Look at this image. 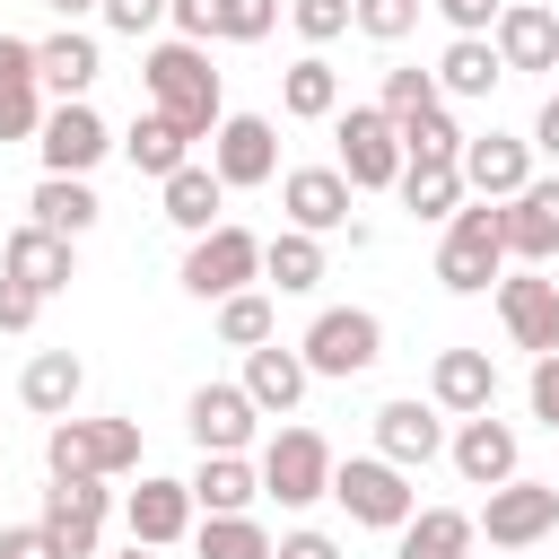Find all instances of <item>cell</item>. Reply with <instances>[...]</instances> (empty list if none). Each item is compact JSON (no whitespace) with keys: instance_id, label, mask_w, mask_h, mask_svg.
<instances>
[{"instance_id":"6da1fadb","label":"cell","mask_w":559,"mask_h":559,"mask_svg":"<svg viewBox=\"0 0 559 559\" xmlns=\"http://www.w3.org/2000/svg\"><path fill=\"white\" fill-rule=\"evenodd\" d=\"M140 79H148V105L183 131V140H210L218 131V114H227V96H218V70H210V52L201 44H157L148 61H140Z\"/></svg>"},{"instance_id":"7a4b0ae2","label":"cell","mask_w":559,"mask_h":559,"mask_svg":"<svg viewBox=\"0 0 559 559\" xmlns=\"http://www.w3.org/2000/svg\"><path fill=\"white\" fill-rule=\"evenodd\" d=\"M498 271H507V218H498V201H463V210L445 218V245H437V280H445L454 297H480Z\"/></svg>"},{"instance_id":"3957f363","label":"cell","mask_w":559,"mask_h":559,"mask_svg":"<svg viewBox=\"0 0 559 559\" xmlns=\"http://www.w3.org/2000/svg\"><path fill=\"white\" fill-rule=\"evenodd\" d=\"M323 498H341V507H349V524H376V533H402V524H411V507H419L411 472H402V463H384V454H349V463H332V489H323Z\"/></svg>"},{"instance_id":"277c9868","label":"cell","mask_w":559,"mask_h":559,"mask_svg":"<svg viewBox=\"0 0 559 559\" xmlns=\"http://www.w3.org/2000/svg\"><path fill=\"white\" fill-rule=\"evenodd\" d=\"M297 358H306V376H367V367L384 358V323H376L367 306H323V314L306 323Z\"/></svg>"},{"instance_id":"5b68a950","label":"cell","mask_w":559,"mask_h":559,"mask_svg":"<svg viewBox=\"0 0 559 559\" xmlns=\"http://www.w3.org/2000/svg\"><path fill=\"white\" fill-rule=\"evenodd\" d=\"M44 463H52V472L114 480V472H131V463H140V428H131V419H52Z\"/></svg>"},{"instance_id":"8992f818","label":"cell","mask_w":559,"mask_h":559,"mask_svg":"<svg viewBox=\"0 0 559 559\" xmlns=\"http://www.w3.org/2000/svg\"><path fill=\"white\" fill-rule=\"evenodd\" d=\"M262 280V236H245V227H201L192 236V253H183V288L192 297H236V288H253Z\"/></svg>"},{"instance_id":"52a82bcc","label":"cell","mask_w":559,"mask_h":559,"mask_svg":"<svg viewBox=\"0 0 559 559\" xmlns=\"http://www.w3.org/2000/svg\"><path fill=\"white\" fill-rule=\"evenodd\" d=\"M262 498H280V507H314L323 489H332V445L314 437V428H280L271 445H262Z\"/></svg>"},{"instance_id":"ba28073f","label":"cell","mask_w":559,"mask_h":559,"mask_svg":"<svg viewBox=\"0 0 559 559\" xmlns=\"http://www.w3.org/2000/svg\"><path fill=\"white\" fill-rule=\"evenodd\" d=\"M105 480H87V472H52V489H44V533H52V550L61 559H96V542H105Z\"/></svg>"},{"instance_id":"9c48e42d","label":"cell","mask_w":559,"mask_h":559,"mask_svg":"<svg viewBox=\"0 0 559 559\" xmlns=\"http://www.w3.org/2000/svg\"><path fill=\"white\" fill-rule=\"evenodd\" d=\"M332 140H341V175H349V192H384V183L402 175V131H393L384 105H349Z\"/></svg>"},{"instance_id":"30bf717a","label":"cell","mask_w":559,"mask_h":559,"mask_svg":"<svg viewBox=\"0 0 559 559\" xmlns=\"http://www.w3.org/2000/svg\"><path fill=\"white\" fill-rule=\"evenodd\" d=\"M210 175H218L227 192L271 183V175H280V131H271L262 114H218V131H210Z\"/></svg>"},{"instance_id":"8fae6325","label":"cell","mask_w":559,"mask_h":559,"mask_svg":"<svg viewBox=\"0 0 559 559\" xmlns=\"http://www.w3.org/2000/svg\"><path fill=\"white\" fill-rule=\"evenodd\" d=\"M472 533H489L498 550H533L542 533H559V489H542V480H498L489 507L472 515Z\"/></svg>"},{"instance_id":"7c38bea8","label":"cell","mask_w":559,"mask_h":559,"mask_svg":"<svg viewBox=\"0 0 559 559\" xmlns=\"http://www.w3.org/2000/svg\"><path fill=\"white\" fill-rule=\"evenodd\" d=\"M35 148H44V175H87V166L114 148V131L96 122V105H87V96H61V105L44 114Z\"/></svg>"},{"instance_id":"4fadbf2b","label":"cell","mask_w":559,"mask_h":559,"mask_svg":"<svg viewBox=\"0 0 559 559\" xmlns=\"http://www.w3.org/2000/svg\"><path fill=\"white\" fill-rule=\"evenodd\" d=\"M280 210H288V227L332 236V227H349V175L341 166H288L280 175Z\"/></svg>"},{"instance_id":"5bb4252c","label":"cell","mask_w":559,"mask_h":559,"mask_svg":"<svg viewBox=\"0 0 559 559\" xmlns=\"http://www.w3.org/2000/svg\"><path fill=\"white\" fill-rule=\"evenodd\" d=\"M376 454H384V463H402V472L437 463V454H445V419H437V402H419V393L384 402V411H376Z\"/></svg>"},{"instance_id":"9a60e30c","label":"cell","mask_w":559,"mask_h":559,"mask_svg":"<svg viewBox=\"0 0 559 559\" xmlns=\"http://www.w3.org/2000/svg\"><path fill=\"white\" fill-rule=\"evenodd\" d=\"M498 323L515 332V349L550 358V349H559V280H542V271L498 280Z\"/></svg>"},{"instance_id":"2e32d148","label":"cell","mask_w":559,"mask_h":559,"mask_svg":"<svg viewBox=\"0 0 559 559\" xmlns=\"http://www.w3.org/2000/svg\"><path fill=\"white\" fill-rule=\"evenodd\" d=\"M454 166H463V192H480V201H507V192H524V183H533V148H524V140H507V131L463 140V148H454Z\"/></svg>"},{"instance_id":"e0dca14e","label":"cell","mask_w":559,"mask_h":559,"mask_svg":"<svg viewBox=\"0 0 559 559\" xmlns=\"http://www.w3.org/2000/svg\"><path fill=\"white\" fill-rule=\"evenodd\" d=\"M0 280H17V288H35V297H61V288L79 280L70 236H52V227H17V236L0 245Z\"/></svg>"},{"instance_id":"ac0fdd59","label":"cell","mask_w":559,"mask_h":559,"mask_svg":"<svg viewBox=\"0 0 559 559\" xmlns=\"http://www.w3.org/2000/svg\"><path fill=\"white\" fill-rule=\"evenodd\" d=\"M183 419H192V445H201V454H245L262 411L245 402V384H201V393L183 402Z\"/></svg>"},{"instance_id":"d6986e66","label":"cell","mask_w":559,"mask_h":559,"mask_svg":"<svg viewBox=\"0 0 559 559\" xmlns=\"http://www.w3.org/2000/svg\"><path fill=\"white\" fill-rule=\"evenodd\" d=\"M498 218H507V253H515V262H550V253H559V175H550V183L533 175L524 192H507Z\"/></svg>"},{"instance_id":"ffe728a7","label":"cell","mask_w":559,"mask_h":559,"mask_svg":"<svg viewBox=\"0 0 559 559\" xmlns=\"http://www.w3.org/2000/svg\"><path fill=\"white\" fill-rule=\"evenodd\" d=\"M489 44H498L507 70H559V17L542 0H507L498 26H489Z\"/></svg>"},{"instance_id":"44dd1931","label":"cell","mask_w":559,"mask_h":559,"mask_svg":"<svg viewBox=\"0 0 559 559\" xmlns=\"http://www.w3.org/2000/svg\"><path fill=\"white\" fill-rule=\"evenodd\" d=\"M445 454H454V472H463L472 489H498V480H515V454H524V445H515V428H507V419L472 411V419L454 428V445H445Z\"/></svg>"},{"instance_id":"7402d4cb","label":"cell","mask_w":559,"mask_h":559,"mask_svg":"<svg viewBox=\"0 0 559 559\" xmlns=\"http://www.w3.org/2000/svg\"><path fill=\"white\" fill-rule=\"evenodd\" d=\"M428 402L454 411V419L489 411V402H498V367H489V349H437V367H428Z\"/></svg>"},{"instance_id":"603a6c76","label":"cell","mask_w":559,"mask_h":559,"mask_svg":"<svg viewBox=\"0 0 559 559\" xmlns=\"http://www.w3.org/2000/svg\"><path fill=\"white\" fill-rule=\"evenodd\" d=\"M122 524H131V542L166 550V542L192 533V489H183V480H140V489L122 498Z\"/></svg>"},{"instance_id":"cb8c5ba5","label":"cell","mask_w":559,"mask_h":559,"mask_svg":"<svg viewBox=\"0 0 559 559\" xmlns=\"http://www.w3.org/2000/svg\"><path fill=\"white\" fill-rule=\"evenodd\" d=\"M393 192H402V210H411V218H454V210L472 201V192H463V166H454V157H402Z\"/></svg>"},{"instance_id":"d4e9b609","label":"cell","mask_w":559,"mask_h":559,"mask_svg":"<svg viewBox=\"0 0 559 559\" xmlns=\"http://www.w3.org/2000/svg\"><path fill=\"white\" fill-rule=\"evenodd\" d=\"M297 393H306V358L297 349H280V341H262V349H245V402L253 411H297Z\"/></svg>"},{"instance_id":"484cf974","label":"cell","mask_w":559,"mask_h":559,"mask_svg":"<svg viewBox=\"0 0 559 559\" xmlns=\"http://www.w3.org/2000/svg\"><path fill=\"white\" fill-rule=\"evenodd\" d=\"M79 384H87V367H79L70 349H35V358H26V376H17V402H26L35 419H70Z\"/></svg>"},{"instance_id":"4316f807","label":"cell","mask_w":559,"mask_h":559,"mask_svg":"<svg viewBox=\"0 0 559 559\" xmlns=\"http://www.w3.org/2000/svg\"><path fill=\"white\" fill-rule=\"evenodd\" d=\"M183 489H192L201 515H245V507L262 498V472H253L245 454H201V472H192Z\"/></svg>"},{"instance_id":"83f0119b","label":"cell","mask_w":559,"mask_h":559,"mask_svg":"<svg viewBox=\"0 0 559 559\" xmlns=\"http://www.w3.org/2000/svg\"><path fill=\"white\" fill-rule=\"evenodd\" d=\"M96 35H79V26H61V35H44L35 44V87H61V96H87L96 87Z\"/></svg>"},{"instance_id":"f1b7e54d","label":"cell","mask_w":559,"mask_h":559,"mask_svg":"<svg viewBox=\"0 0 559 559\" xmlns=\"http://www.w3.org/2000/svg\"><path fill=\"white\" fill-rule=\"evenodd\" d=\"M498 79H507V61H498L489 35H454V44L437 52V96H489Z\"/></svg>"},{"instance_id":"f546056e","label":"cell","mask_w":559,"mask_h":559,"mask_svg":"<svg viewBox=\"0 0 559 559\" xmlns=\"http://www.w3.org/2000/svg\"><path fill=\"white\" fill-rule=\"evenodd\" d=\"M26 210H35V227H52V236H87V227L105 218V201L87 192V175H44Z\"/></svg>"},{"instance_id":"4dcf8cb0","label":"cell","mask_w":559,"mask_h":559,"mask_svg":"<svg viewBox=\"0 0 559 559\" xmlns=\"http://www.w3.org/2000/svg\"><path fill=\"white\" fill-rule=\"evenodd\" d=\"M157 192H166V218H175L183 236H201V227H218V201H227V183H218L210 166H192V157H183V166H175V175H166Z\"/></svg>"},{"instance_id":"1f68e13d","label":"cell","mask_w":559,"mask_h":559,"mask_svg":"<svg viewBox=\"0 0 559 559\" xmlns=\"http://www.w3.org/2000/svg\"><path fill=\"white\" fill-rule=\"evenodd\" d=\"M463 550H472V515L463 507H411L393 559H463Z\"/></svg>"},{"instance_id":"d6a6232c","label":"cell","mask_w":559,"mask_h":559,"mask_svg":"<svg viewBox=\"0 0 559 559\" xmlns=\"http://www.w3.org/2000/svg\"><path fill=\"white\" fill-rule=\"evenodd\" d=\"M280 105H288L297 122H332V114H341V70H332L323 52L288 61V79H280Z\"/></svg>"},{"instance_id":"836d02e7","label":"cell","mask_w":559,"mask_h":559,"mask_svg":"<svg viewBox=\"0 0 559 559\" xmlns=\"http://www.w3.org/2000/svg\"><path fill=\"white\" fill-rule=\"evenodd\" d=\"M262 280H271L280 297H306V288L323 280V245H314L306 227H280V236L262 245Z\"/></svg>"},{"instance_id":"e575fe53","label":"cell","mask_w":559,"mask_h":559,"mask_svg":"<svg viewBox=\"0 0 559 559\" xmlns=\"http://www.w3.org/2000/svg\"><path fill=\"white\" fill-rule=\"evenodd\" d=\"M122 148H131V166H140V175H157V183H166V175H175V166L192 157V140H183V131H175L166 114H140Z\"/></svg>"},{"instance_id":"d590c367","label":"cell","mask_w":559,"mask_h":559,"mask_svg":"<svg viewBox=\"0 0 559 559\" xmlns=\"http://www.w3.org/2000/svg\"><path fill=\"white\" fill-rule=\"evenodd\" d=\"M218 341H227V349H262V341H271V297H262V288L218 297Z\"/></svg>"},{"instance_id":"8d00e7d4","label":"cell","mask_w":559,"mask_h":559,"mask_svg":"<svg viewBox=\"0 0 559 559\" xmlns=\"http://www.w3.org/2000/svg\"><path fill=\"white\" fill-rule=\"evenodd\" d=\"M201 559H271V533L253 515H201Z\"/></svg>"},{"instance_id":"74e56055","label":"cell","mask_w":559,"mask_h":559,"mask_svg":"<svg viewBox=\"0 0 559 559\" xmlns=\"http://www.w3.org/2000/svg\"><path fill=\"white\" fill-rule=\"evenodd\" d=\"M393 131H402V157H454V148H463V131H454L445 105H419V114H402Z\"/></svg>"},{"instance_id":"f35d334b","label":"cell","mask_w":559,"mask_h":559,"mask_svg":"<svg viewBox=\"0 0 559 559\" xmlns=\"http://www.w3.org/2000/svg\"><path fill=\"white\" fill-rule=\"evenodd\" d=\"M210 26H218L227 44H262V35L280 26V0H210Z\"/></svg>"},{"instance_id":"ab89813d","label":"cell","mask_w":559,"mask_h":559,"mask_svg":"<svg viewBox=\"0 0 559 559\" xmlns=\"http://www.w3.org/2000/svg\"><path fill=\"white\" fill-rule=\"evenodd\" d=\"M349 26H358L367 44H402V35L419 26V0H349Z\"/></svg>"},{"instance_id":"60d3db41","label":"cell","mask_w":559,"mask_h":559,"mask_svg":"<svg viewBox=\"0 0 559 559\" xmlns=\"http://www.w3.org/2000/svg\"><path fill=\"white\" fill-rule=\"evenodd\" d=\"M35 131H44L35 79H0V148H9V140H35Z\"/></svg>"},{"instance_id":"b9f144b4","label":"cell","mask_w":559,"mask_h":559,"mask_svg":"<svg viewBox=\"0 0 559 559\" xmlns=\"http://www.w3.org/2000/svg\"><path fill=\"white\" fill-rule=\"evenodd\" d=\"M288 26L306 44H341L349 35V0H288Z\"/></svg>"},{"instance_id":"7bdbcfd3","label":"cell","mask_w":559,"mask_h":559,"mask_svg":"<svg viewBox=\"0 0 559 559\" xmlns=\"http://www.w3.org/2000/svg\"><path fill=\"white\" fill-rule=\"evenodd\" d=\"M419 105H445V96H437V70H384V114L402 122V114H419Z\"/></svg>"},{"instance_id":"ee69618b","label":"cell","mask_w":559,"mask_h":559,"mask_svg":"<svg viewBox=\"0 0 559 559\" xmlns=\"http://www.w3.org/2000/svg\"><path fill=\"white\" fill-rule=\"evenodd\" d=\"M96 17H105V26H114V35H148V26H157V17H166V0H105V9H96Z\"/></svg>"},{"instance_id":"f6af8a7d","label":"cell","mask_w":559,"mask_h":559,"mask_svg":"<svg viewBox=\"0 0 559 559\" xmlns=\"http://www.w3.org/2000/svg\"><path fill=\"white\" fill-rule=\"evenodd\" d=\"M437 9H445V26H454V35H489L507 0H437Z\"/></svg>"},{"instance_id":"bcb514c9","label":"cell","mask_w":559,"mask_h":559,"mask_svg":"<svg viewBox=\"0 0 559 559\" xmlns=\"http://www.w3.org/2000/svg\"><path fill=\"white\" fill-rule=\"evenodd\" d=\"M524 393H533V419H550V428H559V349H550V358H533V384H524Z\"/></svg>"},{"instance_id":"7dc6e473","label":"cell","mask_w":559,"mask_h":559,"mask_svg":"<svg viewBox=\"0 0 559 559\" xmlns=\"http://www.w3.org/2000/svg\"><path fill=\"white\" fill-rule=\"evenodd\" d=\"M35 314H44V297H35V288H17V280H0V332H26Z\"/></svg>"},{"instance_id":"c3c4849f","label":"cell","mask_w":559,"mask_h":559,"mask_svg":"<svg viewBox=\"0 0 559 559\" xmlns=\"http://www.w3.org/2000/svg\"><path fill=\"white\" fill-rule=\"evenodd\" d=\"M0 559H61V550H52L44 524H9V533H0Z\"/></svg>"},{"instance_id":"681fc988","label":"cell","mask_w":559,"mask_h":559,"mask_svg":"<svg viewBox=\"0 0 559 559\" xmlns=\"http://www.w3.org/2000/svg\"><path fill=\"white\" fill-rule=\"evenodd\" d=\"M166 17L183 26V44H210L218 26H210V0H166Z\"/></svg>"},{"instance_id":"f907efd6","label":"cell","mask_w":559,"mask_h":559,"mask_svg":"<svg viewBox=\"0 0 559 559\" xmlns=\"http://www.w3.org/2000/svg\"><path fill=\"white\" fill-rule=\"evenodd\" d=\"M0 79H35V44L26 35H0Z\"/></svg>"},{"instance_id":"816d5d0a","label":"cell","mask_w":559,"mask_h":559,"mask_svg":"<svg viewBox=\"0 0 559 559\" xmlns=\"http://www.w3.org/2000/svg\"><path fill=\"white\" fill-rule=\"evenodd\" d=\"M271 559H341L323 533H288V542H271Z\"/></svg>"},{"instance_id":"f5cc1de1","label":"cell","mask_w":559,"mask_h":559,"mask_svg":"<svg viewBox=\"0 0 559 559\" xmlns=\"http://www.w3.org/2000/svg\"><path fill=\"white\" fill-rule=\"evenodd\" d=\"M533 148H542V157H559V96L533 114Z\"/></svg>"},{"instance_id":"db71d44e","label":"cell","mask_w":559,"mask_h":559,"mask_svg":"<svg viewBox=\"0 0 559 559\" xmlns=\"http://www.w3.org/2000/svg\"><path fill=\"white\" fill-rule=\"evenodd\" d=\"M44 9H52L61 26H70V17H87V9H105V0H44Z\"/></svg>"},{"instance_id":"11a10c76","label":"cell","mask_w":559,"mask_h":559,"mask_svg":"<svg viewBox=\"0 0 559 559\" xmlns=\"http://www.w3.org/2000/svg\"><path fill=\"white\" fill-rule=\"evenodd\" d=\"M122 559H157V550H148V542H131V550H122Z\"/></svg>"}]
</instances>
